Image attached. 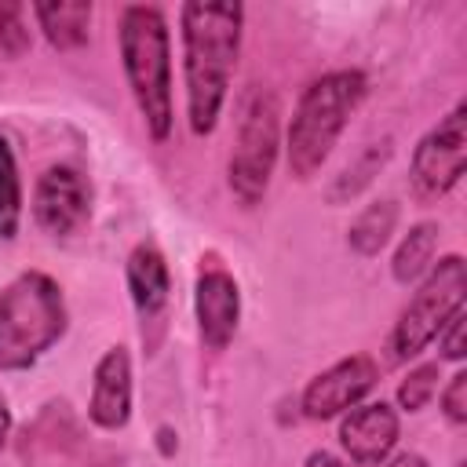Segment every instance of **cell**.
<instances>
[{
  "instance_id": "cell-14",
  "label": "cell",
  "mask_w": 467,
  "mask_h": 467,
  "mask_svg": "<svg viewBox=\"0 0 467 467\" xmlns=\"http://www.w3.org/2000/svg\"><path fill=\"white\" fill-rule=\"evenodd\" d=\"M33 18L44 33V40L58 51H73L88 44L91 33V4H69V0H55V4H33Z\"/></svg>"
},
{
  "instance_id": "cell-22",
  "label": "cell",
  "mask_w": 467,
  "mask_h": 467,
  "mask_svg": "<svg viewBox=\"0 0 467 467\" xmlns=\"http://www.w3.org/2000/svg\"><path fill=\"white\" fill-rule=\"evenodd\" d=\"M438 350H441V361H463L467 354V336H463V310H456L441 332H438Z\"/></svg>"
},
{
  "instance_id": "cell-16",
  "label": "cell",
  "mask_w": 467,
  "mask_h": 467,
  "mask_svg": "<svg viewBox=\"0 0 467 467\" xmlns=\"http://www.w3.org/2000/svg\"><path fill=\"white\" fill-rule=\"evenodd\" d=\"M394 226H398V204L390 197H379L358 212V219L347 230V241L358 255H376L390 241Z\"/></svg>"
},
{
  "instance_id": "cell-25",
  "label": "cell",
  "mask_w": 467,
  "mask_h": 467,
  "mask_svg": "<svg viewBox=\"0 0 467 467\" xmlns=\"http://www.w3.org/2000/svg\"><path fill=\"white\" fill-rule=\"evenodd\" d=\"M387 467H431L423 456H416V452H401V456H394Z\"/></svg>"
},
{
  "instance_id": "cell-15",
  "label": "cell",
  "mask_w": 467,
  "mask_h": 467,
  "mask_svg": "<svg viewBox=\"0 0 467 467\" xmlns=\"http://www.w3.org/2000/svg\"><path fill=\"white\" fill-rule=\"evenodd\" d=\"M438 234H441L438 223H416L401 237V244L394 252V263H390V274H394L398 285L423 281V274L434 266V255H438Z\"/></svg>"
},
{
  "instance_id": "cell-6",
  "label": "cell",
  "mask_w": 467,
  "mask_h": 467,
  "mask_svg": "<svg viewBox=\"0 0 467 467\" xmlns=\"http://www.w3.org/2000/svg\"><path fill=\"white\" fill-rule=\"evenodd\" d=\"M463 292H467V263L460 255H445L438 259L420 288L412 292V299L405 303V310L398 314L390 336H387V358L394 365L412 361L431 339H438L441 325L463 310Z\"/></svg>"
},
{
  "instance_id": "cell-2",
  "label": "cell",
  "mask_w": 467,
  "mask_h": 467,
  "mask_svg": "<svg viewBox=\"0 0 467 467\" xmlns=\"http://www.w3.org/2000/svg\"><path fill=\"white\" fill-rule=\"evenodd\" d=\"M120 66L131 88V99L146 120V131L164 142L175 124V99H171V33L168 18L153 4H131L120 11L117 26Z\"/></svg>"
},
{
  "instance_id": "cell-8",
  "label": "cell",
  "mask_w": 467,
  "mask_h": 467,
  "mask_svg": "<svg viewBox=\"0 0 467 467\" xmlns=\"http://www.w3.org/2000/svg\"><path fill=\"white\" fill-rule=\"evenodd\" d=\"M29 208H33V223L44 234L51 237L77 234L91 215V193H88L84 175L69 164H51L47 171H40Z\"/></svg>"
},
{
  "instance_id": "cell-19",
  "label": "cell",
  "mask_w": 467,
  "mask_h": 467,
  "mask_svg": "<svg viewBox=\"0 0 467 467\" xmlns=\"http://www.w3.org/2000/svg\"><path fill=\"white\" fill-rule=\"evenodd\" d=\"M438 379H441V361H427V365H416L401 387H398V405L409 409V412H420L434 394H438Z\"/></svg>"
},
{
  "instance_id": "cell-17",
  "label": "cell",
  "mask_w": 467,
  "mask_h": 467,
  "mask_svg": "<svg viewBox=\"0 0 467 467\" xmlns=\"http://www.w3.org/2000/svg\"><path fill=\"white\" fill-rule=\"evenodd\" d=\"M390 161V139H383V142H368L339 175H336V182L328 186V201L332 204H347V201H354L376 175H379V168Z\"/></svg>"
},
{
  "instance_id": "cell-11",
  "label": "cell",
  "mask_w": 467,
  "mask_h": 467,
  "mask_svg": "<svg viewBox=\"0 0 467 467\" xmlns=\"http://www.w3.org/2000/svg\"><path fill=\"white\" fill-rule=\"evenodd\" d=\"M398 434H401V420L387 401L354 405L339 420V445L361 467H379L394 452Z\"/></svg>"
},
{
  "instance_id": "cell-1",
  "label": "cell",
  "mask_w": 467,
  "mask_h": 467,
  "mask_svg": "<svg viewBox=\"0 0 467 467\" xmlns=\"http://www.w3.org/2000/svg\"><path fill=\"white\" fill-rule=\"evenodd\" d=\"M182 26V80H186V120L193 135H212L230 95V80L241 55L244 7L190 0L179 7Z\"/></svg>"
},
{
  "instance_id": "cell-7",
  "label": "cell",
  "mask_w": 467,
  "mask_h": 467,
  "mask_svg": "<svg viewBox=\"0 0 467 467\" xmlns=\"http://www.w3.org/2000/svg\"><path fill=\"white\" fill-rule=\"evenodd\" d=\"M467 168V102H456L412 150L409 182L420 201L445 197Z\"/></svg>"
},
{
  "instance_id": "cell-5",
  "label": "cell",
  "mask_w": 467,
  "mask_h": 467,
  "mask_svg": "<svg viewBox=\"0 0 467 467\" xmlns=\"http://www.w3.org/2000/svg\"><path fill=\"white\" fill-rule=\"evenodd\" d=\"M281 150V102L270 88L252 84L237 106V131L230 150L226 182L241 208H255L266 190Z\"/></svg>"
},
{
  "instance_id": "cell-3",
  "label": "cell",
  "mask_w": 467,
  "mask_h": 467,
  "mask_svg": "<svg viewBox=\"0 0 467 467\" xmlns=\"http://www.w3.org/2000/svg\"><path fill=\"white\" fill-rule=\"evenodd\" d=\"M365 91H368V80L361 69H332L299 95V106L285 135L288 171L296 179H314L321 171L347 120L361 106Z\"/></svg>"
},
{
  "instance_id": "cell-12",
  "label": "cell",
  "mask_w": 467,
  "mask_h": 467,
  "mask_svg": "<svg viewBox=\"0 0 467 467\" xmlns=\"http://www.w3.org/2000/svg\"><path fill=\"white\" fill-rule=\"evenodd\" d=\"M88 416L102 431H120L131 420V358L124 347H109L91 376Z\"/></svg>"
},
{
  "instance_id": "cell-20",
  "label": "cell",
  "mask_w": 467,
  "mask_h": 467,
  "mask_svg": "<svg viewBox=\"0 0 467 467\" xmlns=\"http://www.w3.org/2000/svg\"><path fill=\"white\" fill-rule=\"evenodd\" d=\"M0 51L11 58L29 51V26L22 4H0Z\"/></svg>"
},
{
  "instance_id": "cell-21",
  "label": "cell",
  "mask_w": 467,
  "mask_h": 467,
  "mask_svg": "<svg viewBox=\"0 0 467 467\" xmlns=\"http://www.w3.org/2000/svg\"><path fill=\"white\" fill-rule=\"evenodd\" d=\"M441 412L449 423H467V372H452L441 390Z\"/></svg>"
},
{
  "instance_id": "cell-23",
  "label": "cell",
  "mask_w": 467,
  "mask_h": 467,
  "mask_svg": "<svg viewBox=\"0 0 467 467\" xmlns=\"http://www.w3.org/2000/svg\"><path fill=\"white\" fill-rule=\"evenodd\" d=\"M303 467H347L339 456H332V452H325V449H317V452H310L306 456V463Z\"/></svg>"
},
{
  "instance_id": "cell-10",
  "label": "cell",
  "mask_w": 467,
  "mask_h": 467,
  "mask_svg": "<svg viewBox=\"0 0 467 467\" xmlns=\"http://www.w3.org/2000/svg\"><path fill=\"white\" fill-rule=\"evenodd\" d=\"M193 314L208 350H226L241 321V288L223 266H208L193 285Z\"/></svg>"
},
{
  "instance_id": "cell-9",
  "label": "cell",
  "mask_w": 467,
  "mask_h": 467,
  "mask_svg": "<svg viewBox=\"0 0 467 467\" xmlns=\"http://www.w3.org/2000/svg\"><path fill=\"white\" fill-rule=\"evenodd\" d=\"M379 379V365L368 354H350L336 365H328L325 372H317L299 398L303 416L310 420H332L354 405H361V398L376 387Z\"/></svg>"
},
{
  "instance_id": "cell-24",
  "label": "cell",
  "mask_w": 467,
  "mask_h": 467,
  "mask_svg": "<svg viewBox=\"0 0 467 467\" xmlns=\"http://www.w3.org/2000/svg\"><path fill=\"white\" fill-rule=\"evenodd\" d=\"M7 434H11V409H7V398L0 390V445L7 441Z\"/></svg>"
},
{
  "instance_id": "cell-13",
  "label": "cell",
  "mask_w": 467,
  "mask_h": 467,
  "mask_svg": "<svg viewBox=\"0 0 467 467\" xmlns=\"http://www.w3.org/2000/svg\"><path fill=\"white\" fill-rule=\"evenodd\" d=\"M124 277H128L131 303H135V310L142 317V328H146V321H153L168 306V296H171V274H168L164 252L153 241H139L128 255Z\"/></svg>"
},
{
  "instance_id": "cell-18",
  "label": "cell",
  "mask_w": 467,
  "mask_h": 467,
  "mask_svg": "<svg viewBox=\"0 0 467 467\" xmlns=\"http://www.w3.org/2000/svg\"><path fill=\"white\" fill-rule=\"evenodd\" d=\"M18 226H22V179L11 142L0 135V237L15 241Z\"/></svg>"
},
{
  "instance_id": "cell-4",
  "label": "cell",
  "mask_w": 467,
  "mask_h": 467,
  "mask_svg": "<svg viewBox=\"0 0 467 467\" xmlns=\"http://www.w3.org/2000/svg\"><path fill=\"white\" fill-rule=\"evenodd\" d=\"M69 325L66 296L55 277L26 270L0 292V368L18 372L36 365Z\"/></svg>"
}]
</instances>
